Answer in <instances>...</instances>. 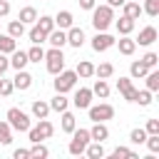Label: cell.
<instances>
[{"label":"cell","instance_id":"cell-8","mask_svg":"<svg viewBox=\"0 0 159 159\" xmlns=\"http://www.w3.org/2000/svg\"><path fill=\"white\" fill-rule=\"evenodd\" d=\"M92 89L89 87H80V89H75V97H72V104L77 107V109H87L89 104H92Z\"/></svg>","mask_w":159,"mask_h":159},{"label":"cell","instance_id":"cell-37","mask_svg":"<svg viewBox=\"0 0 159 159\" xmlns=\"http://www.w3.org/2000/svg\"><path fill=\"white\" fill-rule=\"evenodd\" d=\"M27 52V60L30 62H42L45 60V50H42V45H32L30 50H25Z\"/></svg>","mask_w":159,"mask_h":159},{"label":"cell","instance_id":"cell-43","mask_svg":"<svg viewBox=\"0 0 159 159\" xmlns=\"http://www.w3.org/2000/svg\"><path fill=\"white\" fill-rule=\"evenodd\" d=\"M112 157H114V159H119V157H129V159H137V154H134L129 147H117V149L112 152Z\"/></svg>","mask_w":159,"mask_h":159},{"label":"cell","instance_id":"cell-25","mask_svg":"<svg viewBox=\"0 0 159 159\" xmlns=\"http://www.w3.org/2000/svg\"><path fill=\"white\" fill-rule=\"evenodd\" d=\"M89 89H92V94L99 97V99H107V97H109V84H107V80H99V77H97V82H94Z\"/></svg>","mask_w":159,"mask_h":159},{"label":"cell","instance_id":"cell-32","mask_svg":"<svg viewBox=\"0 0 159 159\" xmlns=\"http://www.w3.org/2000/svg\"><path fill=\"white\" fill-rule=\"evenodd\" d=\"M30 157H32V159H47V157H50V149H47L42 142H32V147H30Z\"/></svg>","mask_w":159,"mask_h":159},{"label":"cell","instance_id":"cell-40","mask_svg":"<svg viewBox=\"0 0 159 159\" xmlns=\"http://www.w3.org/2000/svg\"><path fill=\"white\" fill-rule=\"evenodd\" d=\"M15 92V87H12V80H7L5 75L0 77V97H10Z\"/></svg>","mask_w":159,"mask_h":159},{"label":"cell","instance_id":"cell-38","mask_svg":"<svg viewBox=\"0 0 159 159\" xmlns=\"http://www.w3.org/2000/svg\"><path fill=\"white\" fill-rule=\"evenodd\" d=\"M154 92H149V89H139L137 92V99H134V104H139V107H149L152 102H154V97H152Z\"/></svg>","mask_w":159,"mask_h":159},{"label":"cell","instance_id":"cell-10","mask_svg":"<svg viewBox=\"0 0 159 159\" xmlns=\"http://www.w3.org/2000/svg\"><path fill=\"white\" fill-rule=\"evenodd\" d=\"M117 45V50H119V55H124V57H132L134 52H137V42H134V37H129V35H119V40L114 42Z\"/></svg>","mask_w":159,"mask_h":159},{"label":"cell","instance_id":"cell-48","mask_svg":"<svg viewBox=\"0 0 159 159\" xmlns=\"http://www.w3.org/2000/svg\"><path fill=\"white\" fill-rule=\"evenodd\" d=\"M137 92H139V89H137V87H132V89H129V92H124L122 97H124L127 102H134V99H137Z\"/></svg>","mask_w":159,"mask_h":159},{"label":"cell","instance_id":"cell-33","mask_svg":"<svg viewBox=\"0 0 159 159\" xmlns=\"http://www.w3.org/2000/svg\"><path fill=\"white\" fill-rule=\"evenodd\" d=\"M7 35L15 37V40H20V37L25 35V25H22L20 20H10V22H7Z\"/></svg>","mask_w":159,"mask_h":159},{"label":"cell","instance_id":"cell-52","mask_svg":"<svg viewBox=\"0 0 159 159\" xmlns=\"http://www.w3.org/2000/svg\"><path fill=\"white\" fill-rule=\"evenodd\" d=\"M132 2H142V0H132Z\"/></svg>","mask_w":159,"mask_h":159},{"label":"cell","instance_id":"cell-23","mask_svg":"<svg viewBox=\"0 0 159 159\" xmlns=\"http://www.w3.org/2000/svg\"><path fill=\"white\" fill-rule=\"evenodd\" d=\"M17 20H20L22 25H35V20H37V10H35L32 5H25V7L20 10Z\"/></svg>","mask_w":159,"mask_h":159},{"label":"cell","instance_id":"cell-19","mask_svg":"<svg viewBox=\"0 0 159 159\" xmlns=\"http://www.w3.org/2000/svg\"><path fill=\"white\" fill-rule=\"evenodd\" d=\"M47 104H50V112H65V109L70 107V99H67L62 92H55V97H52Z\"/></svg>","mask_w":159,"mask_h":159},{"label":"cell","instance_id":"cell-39","mask_svg":"<svg viewBox=\"0 0 159 159\" xmlns=\"http://www.w3.org/2000/svg\"><path fill=\"white\" fill-rule=\"evenodd\" d=\"M144 139H147V132H144L142 127H134V129L129 132V142H132V144H144Z\"/></svg>","mask_w":159,"mask_h":159},{"label":"cell","instance_id":"cell-26","mask_svg":"<svg viewBox=\"0 0 159 159\" xmlns=\"http://www.w3.org/2000/svg\"><path fill=\"white\" fill-rule=\"evenodd\" d=\"M12 50H17V40H15V37H10L7 32H0V52L10 55Z\"/></svg>","mask_w":159,"mask_h":159},{"label":"cell","instance_id":"cell-51","mask_svg":"<svg viewBox=\"0 0 159 159\" xmlns=\"http://www.w3.org/2000/svg\"><path fill=\"white\" fill-rule=\"evenodd\" d=\"M124 2H127V0H107V5H109V7H122Z\"/></svg>","mask_w":159,"mask_h":159},{"label":"cell","instance_id":"cell-21","mask_svg":"<svg viewBox=\"0 0 159 159\" xmlns=\"http://www.w3.org/2000/svg\"><path fill=\"white\" fill-rule=\"evenodd\" d=\"M30 112H32V117H35V119H45V117L50 114V104H47L45 99H35V102H32V107H30Z\"/></svg>","mask_w":159,"mask_h":159},{"label":"cell","instance_id":"cell-18","mask_svg":"<svg viewBox=\"0 0 159 159\" xmlns=\"http://www.w3.org/2000/svg\"><path fill=\"white\" fill-rule=\"evenodd\" d=\"M47 42H50V47H65V45H67V30L55 27V30L47 35Z\"/></svg>","mask_w":159,"mask_h":159},{"label":"cell","instance_id":"cell-2","mask_svg":"<svg viewBox=\"0 0 159 159\" xmlns=\"http://www.w3.org/2000/svg\"><path fill=\"white\" fill-rule=\"evenodd\" d=\"M89 142H92V139H89V129L75 127V129H72V139H70V144H67V152H70L72 157H82Z\"/></svg>","mask_w":159,"mask_h":159},{"label":"cell","instance_id":"cell-47","mask_svg":"<svg viewBox=\"0 0 159 159\" xmlns=\"http://www.w3.org/2000/svg\"><path fill=\"white\" fill-rule=\"evenodd\" d=\"M12 157H15V159H30V149H15Z\"/></svg>","mask_w":159,"mask_h":159},{"label":"cell","instance_id":"cell-30","mask_svg":"<svg viewBox=\"0 0 159 159\" xmlns=\"http://www.w3.org/2000/svg\"><path fill=\"white\" fill-rule=\"evenodd\" d=\"M35 127H37V132L42 134V139H50V137L55 134V124H52L47 117H45V119H37V124H35Z\"/></svg>","mask_w":159,"mask_h":159},{"label":"cell","instance_id":"cell-31","mask_svg":"<svg viewBox=\"0 0 159 159\" xmlns=\"http://www.w3.org/2000/svg\"><path fill=\"white\" fill-rule=\"evenodd\" d=\"M84 154H87L89 159H102L107 152H104L102 142H89V144H87V149H84Z\"/></svg>","mask_w":159,"mask_h":159},{"label":"cell","instance_id":"cell-46","mask_svg":"<svg viewBox=\"0 0 159 159\" xmlns=\"http://www.w3.org/2000/svg\"><path fill=\"white\" fill-rule=\"evenodd\" d=\"M27 137H30V142H45L42 134L37 132V127H30V129H27Z\"/></svg>","mask_w":159,"mask_h":159},{"label":"cell","instance_id":"cell-5","mask_svg":"<svg viewBox=\"0 0 159 159\" xmlns=\"http://www.w3.org/2000/svg\"><path fill=\"white\" fill-rule=\"evenodd\" d=\"M45 67L50 75H57L65 70V55H62V47H50L45 52Z\"/></svg>","mask_w":159,"mask_h":159},{"label":"cell","instance_id":"cell-42","mask_svg":"<svg viewBox=\"0 0 159 159\" xmlns=\"http://www.w3.org/2000/svg\"><path fill=\"white\" fill-rule=\"evenodd\" d=\"M142 62H144L149 70H154V67L159 65V55H157V52H147V55L142 57Z\"/></svg>","mask_w":159,"mask_h":159},{"label":"cell","instance_id":"cell-14","mask_svg":"<svg viewBox=\"0 0 159 159\" xmlns=\"http://www.w3.org/2000/svg\"><path fill=\"white\" fill-rule=\"evenodd\" d=\"M77 127V117L70 112V109H65V112H60V129L65 132V134H72V129Z\"/></svg>","mask_w":159,"mask_h":159},{"label":"cell","instance_id":"cell-28","mask_svg":"<svg viewBox=\"0 0 159 159\" xmlns=\"http://www.w3.org/2000/svg\"><path fill=\"white\" fill-rule=\"evenodd\" d=\"M112 75H114V65L112 62H99L94 67V77H99V80H109Z\"/></svg>","mask_w":159,"mask_h":159},{"label":"cell","instance_id":"cell-6","mask_svg":"<svg viewBox=\"0 0 159 159\" xmlns=\"http://www.w3.org/2000/svg\"><path fill=\"white\" fill-rule=\"evenodd\" d=\"M87 114H89L92 122H109V119H114V107L107 104V102L89 104V107H87Z\"/></svg>","mask_w":159,"mask_h":159},{"label":"cell","instance_id":"cell-15","mask_svg":"<svg viewBox=\"0 0 159 159\" xmlns=\"http://www.w3.org/2000/svg\"><path fill=\"white\" fill-rule=\"evenodd\" d=\"M52 20H55V27H60V30H67V27L75 25V15H72L70 10H60Z\"/></svg>","mask_w":159,"mask_h":159},{"label":"cell","instance_id":"cell-7","mask_svg":"<svg viewBox=\"0 0 159 159\" xmlns=\"http://www.w3.org/2000/svg\"><path fill=\"white\" fill-rule=\"evenodd\" d=\"M114 42H117V37H112V35L104 30V32H97V35L92 37V50H94V52H107L109 47H114Z\"/></svg>","mask_w":159,"mask_h":159},{"label":"cell","instance_id":"cell-17","mask_svg":"<svg viewBox=\"0 0 159 159\" xmlns=\"http://www.w3.org/2000/svg\"><path fill=\"white\" fill-rule=\"evenodd\" d=\"M27 62H30V60H27V52H25V50H12V52H10V67H12V70H25Z\"/></svg>","mask_w":159,"mask_h":159},{"label":"cell","instance_id":"cell-13","mask_svg":"<svg viewBox=\"0 0 159 159\" xmlns=\"http://www.w3.org/2000/svg\"><path fill=\"white\" fill-rule=\"evenodd\" d=\"M89 139L92 142H107L109 139V127L107 122H92V129H89Z\"/></svg>","mask_w":159,"mask_h":159},{"label":"cell","instance_id":"cell-24","mask_svg":"<svg viewBox=\"0 0 159 159\" xmlns=\"http://www.w3.org/2000/svg\"><path fill=\"white\" fill-rule=\"evenodd\" d=\"M147 72H149V67H147L142 60H134V62L129 65V77H132V80H142Z\"/></svg>","mask_w":159,"mask_h":159},{"label":"cell","instance_id":"cell-20","mask_svg":"<svg viewBox=\"0 0 159 159\" xmlns=\"http://www.w3.org/2000/svg\"><path fill=\"white\" fill-rule=\"evenodd\" d=\"M75 72H77V77L89 80V77H94V65H92L89 60H80V62H77V67H75Z\"/></svg>","mask_w":159,"mask_h":159},{"label":"cell","instance_id":"cell-22","mask_svg":"<svg viewBox=\"0 0 159 159\" xmlns=\"http://www.w3.org/2000/svg\"><path fill=\"white\" fill-rule=\"evenodd\" d=\"M122 15H127V17H132V20H139V15H142V2L127 0V2L122 5Z\"/></svg>","mask_w":159,"mask_h":159},{"label":"cell","instance_id":"cell-16","mask_svg":"<svg viewBox=\"0 0 159 159\" xmlns=\"http://www.w3.org/2000/svg\"><path fill=\"white\" fill-rule=\"evenodd\" d=\"M114 27H117V32H119V35H132V32H134V27H137V20H132V17L122 15L119 20H114Z\"/></svg>","mask_w":159,"mask_h":159},{"label":"cell","instance_id":"cell-12","mask_svg":"<svg viewBox=\"0 0 159 159\" xmlns=\"http://www.w3.org/2000/svg\"><path fill=\"white\" fill-rule=\"evenodd\" d=\"M84 30L82 27H77V25H72V27H67V45L70 47H75V50H80L82 45H84Z\"/></svg>","mask_w":159,"mask_h":159},{"label":"cell","instance_id":"cell-1","mask_svg":"<svg viewBox=\"0 0 159 159\" xmlns=\"http://www.w3.org/2000/svg\"><path fill=\"white\" fill-rule=\"evenodd\" d=\"M89 12H92V27H94L97 32L109 30V25L114 22V7H109L107 2H104V5H94Z\"/></svg>","mask_w":159,"mask_h":159},{"label":"cell","instance_id":"cell-29","mask_svg":"<svg viewBox=\"0 0 159 159\" xmlns=\"http://www.w3.org/2000/svg\"><path fill=\"white\" fill-rule=\"evenodd\" d=\"M142 80L147 82V89H149V92H157V89H159V70H157V67H154V70H149Z\"/></svg>","mask_w":159,"mask_h":159},{"label":"cell","instance_id":"cell-9","mask_svg":"<svg viewBox=\"0 0 159 159\" xmlns=\"http://www.w3.org/2000/svg\"><path fill=\"white\" fill-rule=\"evenodd\" d=\"M157 37H159L157 27H154V25H147V27H142V30H139V37H137L134 42H137V45H142V47H149V45H154V42H157Z\"/></svg>","mask_w":159,"mask_h":159},{"label":"cell","instance_id":"cell-4","mask_svg":"<svg viewBox=\"0 0 159 159\" xmlns=\"http://www.w3.org/2000/svg\"><path fill=\"white\" fill-rule=\"evenodd\" d=\"M77 72L75 70H62V72H57L55 75V92H62V94H67V92H72L75 87H77Z\"/></svg>","mask_w":159,"mask_h":159},{"label":"cell","instance_id":"cell-49","mask_svg":"<svg viewBox=\"0 0 159 159\" xmlns=\"http://www.w3.org/2000/svg\"><path fill=\"white\" fill-rule=\"evenodd\" d=\"M5 15H10V2L0 0V17H5Z\"/></svg>","mask_w":159,"mask_h":159},{"label":"cell","instance_id":"cell-27","mask_svg":"<svg viewBox=\"0 0 159 159\" xmlns=\"http://www.w3.org/2000/svg\"><path fill=\"white\" fill-rule=\"evenodd\" d=\"M35 25H37V27H40L45 35H50V32L55 30V20H52V15H37Z\"/></svg>","mask_w":159,"mask_h":159},{"label":"cell","instance_id":"cell-45","mask_svg":"<svg viewBox=\"0 0 159 159\" xmlns=\"http://www.w3.org/2000/svg\"><path fill=\"white\" fill-rule=\"evenodd\" d=\"M7 70H10V57L5 52H0V75H5Z\"/></svg>","mask_w":159,"mask_h":159},{"label":"cell","instance_id":"cell-11","mask_svg":"<svg viewBox=\"0 0 159 159\" xmlns=\"http://www.w3.org/2000/svg\"><path fill=\"white\" fill-rule=\"evenodd\" d=\"M32 75L27 72V70H15V77H12V87L15 89H20V92H25V89H30L32 87Z\"/></svg>","mask_w":159,"mask_h":159},{"label":"cell","instance_id":"cell-34","mask_svg":"<svg viewBox=\"0 0 159 159\" xmlns=\"http://www.w3.org/2000/svg\"><path fill=\"white\" fill-rule=\"evenodd\" d=\"M0 144H2V147L12 144V127L7 124V119H5V122H0Z\"/></svg>","mask_w":159,"mask_h":159},{"label":"cell","instance_id":"cell-53","mask_svg":"<svg viewBox=\"0 0 159 159\" xmlns=\"http://www.w3.org/2000/svg\"><path fill=\"white\" fill-rule=\"evenodd\" d=\"M0 77H2V75H0Z\"/></svg>","mask_w":159,"mask_h":159},{"label":"cell","instance_id":"cell-41","mask_svg":"<svg viewBox=\"0 0 159 159\" xmlns=\"http://www.w3.org/2000/svg\"><path fill=\"white\" fill-rule=\"evenodd\" d=\"M132 87H134V84H132V77H119V80H117V92H119V94L129 92Z\"/></svg>","mask_w":159,"mask_h":159},{"label":"cell","instance_id":"cell-50","mask_svg":"<svg viewBox=\"0 0 159 159\" xmlns=\"http://www.w3.org/2000/svg\"><path fill=\"white\" fill-rule=\"evenodd\" d=\"M94 5H97V0H80V7L82 10H92Z\"/></svg>","mask_w":159,"mask_h":159},{"label":"cell","instance_id":"cell-35","mask_svg":"<svg viewBox=\"0 0 159 159\" xmlns=\"http://www.w3.org/2000/svg\"><path fill=\"white\" fill-rule=\"evenodd\" d=\"M27 37H30V42H32V45H42V42H47V35H45L37 25H32V27H30Z\"/></svg>","mask_w":159,"mask_h":159},{"label":"cell","instance_id":"cell-44","mask_svg":"<svg viewBox=\"0 0 159 159\" xmlns=\"http://www.w3.org/2000/svg\"><path fill=\"white\" fill-rule=\"evenodd\" d=\"M144 132H147V134H159V119H147Z\"/></svg>","mask_w":159,"mask_h":159},{"label":"cell","instance_id":"cell-3","mask_svg":"<svg viewBox=\"0 0 159 159\" xmlns=\"http://www.w3.org/2000/svg\"><path fill=\"white\" fill-rule=\"evenodd\" d=\"M5 119H7V124L12 127V132H27V129L32 127L30 114H27V112H22L20 107H10V109H7V114H5Z\"/></svg>","mask_w":159,"mask_h":159},{"label":"cell","instance_id":"cell-36","mask_svg":"<svg viewBox=\"0 0 159 159\" xmlns=\"http://www.w3.org/2000/svg\"><path fill=\"white\" fill-rule=\"evenodd\" d=\"M142 12L149 17H157L159 15V0H142Z\"/></svg>","mask_w":159,"mask_h":159}]
</instances>
